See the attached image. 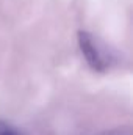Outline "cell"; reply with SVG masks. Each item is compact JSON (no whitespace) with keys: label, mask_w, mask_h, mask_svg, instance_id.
I'll use <instances>...</instances> for the list:
<instances>
[{"label":"cell","mask_w":133,"mask_h":135,"mask_svg":"<svg viewBox=\"0 0 133 135\" xmlns=\"http://www.w3.org/2000/svg\"><path fill=\"white\" fill-rule=\"evenodd\" d=\"M78 46H80V50H81L83 57L86 58L88 65L94 71H105L110 66L111 55H108L106 49L100 44V41L94 35H91L89 32H85V30H80L78 32Z\"/></svg>","instance_id":"obj_1"},{"label":"cell","mask_w":133,"mask_h":135,"mask_svg":"<svg viewBox=\"0 0 133 135\" xmlns=\"http://www.w3.org/2000/svg\"><path fill=\"white\" fill-rule=\"evenodd\" d=\"M0 135H21V132L17 129H14L11 124L0 121Z\"/></svg>","instance_id":"obj_2"},{"label":"cell","mask_w":133,"mask_h":135,"mask_svg":"<svg viewBox=\"0 0 133 135\" xmlns=\"http://www.w3.org/2000/svg\"><path fill=\"white\" fill-rule=\"evenodd\" d=\"M99 135H132L130 127H121V129H113V131H105Z\"/></svg>","instance_id":"obj_3"}]
</instances>
